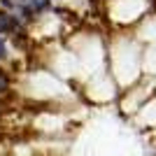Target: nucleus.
<instances>
[{"instance_id": "20e7f679", "label": "nucleus", "mask_w": 156, "mask_h": 156, "mask_svg": "<svg viewBox=\"0 0 156 156\" xmlns=\"http://www.w3.org/2000/svg\"><path fill=\"white\" fill-rule=\"evenodd\" d=\"M2 56H5V40L0 37V58H2Z\"/></svg>"}, {"instance_id": "f03ea898", "label": "nucleus", "mask_w": 156, "mask_h": 156, "mask_svg": "<svg viewBox=\"0 0 156 156\" xmlns=\"http://www.w3.org/2000/svg\"><path fill=\"white\" fill-rule=\"evenodd\" d=\"M16 28V21L9 16V14H2L0 12V33H9Z\"/></svg>"}, {"instance_id": "f257e3e1", "label": "nucleus", "mask_w": 156, "mask_h": 156, "mask_svg": "<svg viewBox=\"0 0 156 156\" xmlns=\"http://www.w3.org/2000/svg\"><path fill=\"white\" fill-rule=\"evenodd\" d=\"M21 5L26 7L28 12H40V9H44L49 5V0H21Z\"/></svg>"}, {"instance_id": "7ed1b4c3", "label": "nucleus", "mask_w": 156, "mask_h": 156, "mask_svg": "<svg viewBox=\"0 0 156 156\" xmlns=\"http://www.w3.org/2000/svg\"><path fill=\"white\" fill-rule=\"evenodd\" d=\"M2 89H7V77L0 72V91H2Z\"/></svg>"}]
</instances>
